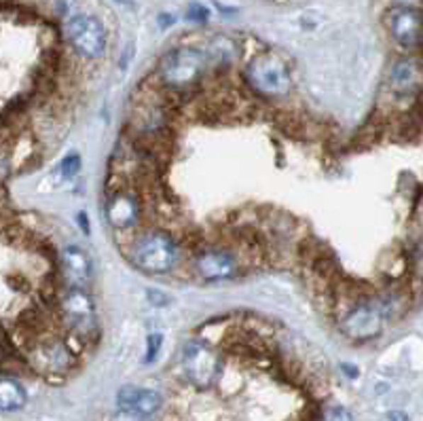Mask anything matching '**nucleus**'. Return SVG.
Here are the masks:
<instances>
[{
  "mask_svg": "<svg viewBox=\"0 0 423 421\" xmlns=\"http://www.w3.org/2000/svg\"><path fill=\"white\" fill-rule=\"evenodd\" d=\"M208 66V55L191 45H182L165 53L159 62V79L171 89L193 87Z\"/></svg>",
  "mask_w": 423,
  "mask_h": 421,
  "instance_id": "obj_1",
  "label": "nucleus"
},
{
  "mask_svg": "<svg viewBox=\"0 0 423 421\" xmlns=\"http://www.w3.org/2000/svg\"><path fill=\"white\" fill-rule=\"evenodd\" d=\"M246 83L263 98H283L292 89L288 66L273 53H261L252 57L244 70Z\"/></svg>",
  "mask_w": 423,
  "mask_h": 421,
  "instance_id": "obj_2",
  "label": "nucleus"
},
{
  "mask_svg": "<svg viewBox=\"0 0 423 421\" xmlns=\"http://www.w3.org/2000/svg\"><path fill=\"white\" fill-rule=\"evenodd\" d=\"M134 263L146 274H167L178 259V248L171 235L163 231H146L132 248Z\"/></svg>",
  "mask_w": 423,
  "mask_h": 421,
  "instance_id": "obj_3",
  "label": "nucleus"
},
{
  "mask_svg": "<svg viewBox=\"0 0 423 421\" xmlns=\"http://www.w3.org/2000/svg\"><path fill=\"white\" fill-rule=\"evenodd\" d=\"M60 313L72 335L81 339L96 337L98 332L96 305L85 288H68L60 298Z\"/></svg>",
  "mask_w": 423,
  "mask_h": 421,
  "instance_id": "obj_4",
  "label": "nucleus"
},
{
  "mask_svg": "<svg viewBox=\"0 0 423 421\" xmlns=\"http://www.w3.org/2000/svg\"><path fill=\"white\" fill-rule=\"evenodd\" d=\"M66 38L72 49L87 60H100L106 51V30L94 15L81 13L70 17L66 23Z\"/></svg>",
  "mask_w": 423,
  "mask_h": 421,
  "instance_id": "obj_5",
  "label": "nucleus"
},
{
  "mask_svg": "<svg viewBox=\"0 0 423 421\" xmlns=\"http://www.w3.org/2000/svg\"><path fill=\"white\" fill-rule=\"evenodd\" d=\"M182 366L188 381L197 388H210L220 373V360L216 352L199 341H193L184 347Z\"/></svg>",
  "mask_w": 423,
  "mask_h": 421,
  "instance_id": "obj_6",
  "label": "nucleus"
},
{
  "mask_svg": "<svg viewBox=\"0 0 423 421\" xmlns=\"http://www.w3.org/2000/svg\"><path fill=\"white\" fill-rule=\"evenodd\" d=\"M383 328V309L375 303H358L343 320L341 330L349 339L366 341L375 339Z\"/></svg>",
  "mask_w": 423,
  "mask_h": 421,
  "instance_id": "obj_7",
  "label": "nucleus"
},
{
  "mask_svg": "<svg viewBox=\"0 0 423 421\" xmlns=\"http://www.w3.org/2000/svg\"><path fill=\"white\" fill-rule=\"evenodd\" d=\"M388 26L392 36L402 47H419L423 45V15L413 6H396L388 15Z\"/></svg>",
  "mask_w": 423,
  "mask_h": 421,
  "instance_id": "obj_8",
  "label": "nucleus"
},
{
  "mask_svg": "<svg viewBox=\"0 0 423 421\" xmlns=\"http://www.w3.org/2000/svg\"><path fill=\"white\" fill-rule=\"evenodd\" d=\"M193 267L197 271V276L205 281H225L235 278L237 274V261L231 252L220 250V248H205L201 250L195 261Z\"/></svg>",
  "mask_w": 423,
  "mask_h": 421,
  "instance_id": "obj_9",
  "label": "nucleus"
},
{
  "mask_svg": "<svg viewBox=\"0 0 423 421\" xmlns=\"http://www.w3.org/2000/svg\"><path fill=\"white\" fill-rule=\"evenodd\" d=\"M104 212H106V220L111 223L113 229L128 231L140 218V201L130 191H117L106 199Z\"/></svg>",
  "mask_w": 423,
  "mask_h": 421,
  "instance_id": "obj_10",
  "label": "nucleus"
},
{
  "mask_svg": "<svg viewBox=\"0 0 423 421\" xmlns=\"http://www.w3.org/2000/svg\"><path fill=\"white\" fill-rule=\"evenodd\" d=\"M34 364L43 373H66L74 364V356L66 343L57 339H47L34 347Z\"/></svg>",
  "mask_w": 423,
  "mask_h": 421,
  "instance_id": "obj_11",
  "label": "nucleus"
},
{
  "mask_svg": "<svg viewBox=\"0 0 423 421\" xmlns=\"http://www.w3.org/2000/svg\"><path fill=\"white\" fill-rule=\"evenodd\" d=\"M62 274L70 288H85L91 280V261L87 252L77 246H68L62 252Z\"/></svg>",
  "mask_w": 423,
  "mask_h": 421,
  "instance_id": "obj_12",
  "label": "nucleus"
},
{
  "mask_svg": "<svg viewBox=\"0 0 423 421\" xmlns=\"http://www.w3.org/2000/svg\"><path fill=\"white\" fill-rule=\"evenodd\" d=\"M161 403L163 400L157 392L134 388V386H125L117 394V405L123 411H134V413H142V415H152L154 411H159Z\"/></svg>",
  "mask_w": 423,
  "mask_h": 421,
  "instance_id": "obj_13",
  "label": "nucleus"
},
{
  "mask_svg": "<svg viewBox=\"0 0 423 421\" xmlns=\"http://www.w3.org/2000/svg\"><path fill=\"white\" fill-rule=\"evenodd\" d=\"M26 400H28V394L19 381L9 379V377L0 379V409L4 413L21 409L26 405Z\"/></svg>",
  "mask_w": 423,
  "mask_h": 421,
  "instance_id": "obj_14",
  "label": "nucleus"
},
{
  "mask_svg": "<svg viewBox=\"0 0 423 421\" xmlns=\"http://www.w3.org/2000/svg\"><path fill=\"white\" fill-rule=\"evenodd\" d=\"M322 421H354V415L345 407H330L326 409Z\"/></svg>",
  "mask_w": 423,
  "mask_h": 421,
  "instance_id": "obj_15",
  "label": "nucleus"
},
{
  "mask_svg": "<svg viewBox=\"0 0 423 421\" xmlns=\"http://www.w3.org/2000/svg\"><path fill=\"white\" fill-rule=\"evenodd\" d=\"M159 347H161V335H150L148 341H146V358H144V362H152L157 352H159Z\"/></svg>",
  "mask_w": 423,
  "mask_h": 421,
  "instance_id": "obj_16",
  "label": "nucleus"
},
{
  "mask_svg": "<svg viewBox=\"0 0 423 421\" xmlns=\"http://www.w3.org/2000/svg\"><path fill=\"white\" fill-rule=\"evenodd\" d=\"M111 421H150L148 420V415H142V413H134V411H119V413H115L113 415V420Z\"/></svg>",
  "mask_w": 423,
  "mask_h": 421,
  "instance_id": "obj_17",
  "label": "nucleus"
},
{
  "mask_svg": "<svg viewBox=\"0 0 423 421\" xmlns=\"http://www.w3.org/2000/svg\"><path fill=\"white\" fill-rule=\"evenodd\" d=\"M188 19H193V21H205L208 19V9L205 6H201V4H191V9H188Z\"/></svg>",
  "mask_w": 423,
  "mask_h": 421,
  "instance_id": "obj_18",
  "label": "nucleus"
},
{
  "mask_svg": "<svg viewBox=\"0 0 423 421\" xmlns=\"http://www.w3.org/2000/svg\"><path fill=\"white\" fill-rule=\"evenodd\" d=\"M79 167H81V163H79V157H77V155H72V157L64 159L62 169H64V174H66V176H74V174L79 172Z\"/></svg>",
  "mask_w": 423,
  "mask_h": 421,
  "instance_id": "obj_19",
  "label": "nucleus"
},
{
  "mask_svg": "<svg viewBox=\"0 0 423 421\" xmlns=\"http://www.w3.org/2000/svg\"><path fill=\"white\" fill-rule=\"evenodd\" d=\"M388 420L390 421H409V417H407L405 413H400V411H392V413L388 415Z\"/></svg>",
  "mask_w": 423,
  "mask_h": 421,
  "instance_id": "obj_20",
  "label": "nucleus"
},
{
  "mask_svg": "<svg viewBox=\"0 0 423 421\" xmlns=\"http://www.w3.org/2000/svg\"><path fill=\"white\" fill-rule=\"evenodd\" d=\"M341 369L345 371V375H347V377H358V369H356V366L351 369L349 364H341Z\"/></svg>",
  "mask_w": 423,
  "mask_h": 421,
  "instance_id": "obj_21",
  "label": "nucleus"
},
{
  "mask_svg": "<svg viewBox=\"0 0 423 421\" xmlns=\"http://www.w3.org/2000/svg\"><path fill=\"white\" fill-rule=\"evenodd\" d=\"M396 2H398L400 6H413V9H415L422 0H396Z\"/></svg>",
  "mask_w": 423,
  "mask_h": 421,
  "instance_id": "obj_22",
  "label": "nucleus"
},
{
  "mask_svg": "<svg viewBox=\"0 0 423 421\" xmlns=\"http://www.w3.org/2000/svg\"><path fill=\"white\" fill-rule=\"evenodd\" d=\"M79 220H81V225L85 227V233H89V223H87V216H85V212H81V214H79Z\"/></svg>",
  "mask_w": 423,
  "mask_h": 421,
  "instance_id": "obj_23",
  "label": "nucleus"
}]
</instances>
